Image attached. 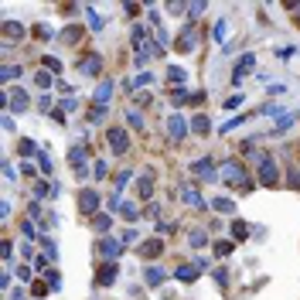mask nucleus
<instances>
[{
	"label": "nucleus",
	"mask_w": 300,
	"mask_h": 300,
	"mask_svg": "<svg viewBox=\"0 0 300 300\" xmlns=\"http://www.w3.org/2000/svg\"><path fill=\"white\" fill-rule=\"evenodd\" d=\"M222 178L236 188V191H252V181H249V174L242 170L239 160H225V164H222Z\"/></svg>",
	"instance_id": "f257e3e1"
},
{
	"label": "nucleus",
	"mask_w": 300,
	"mask_h": 300,
	"mask_svg": "<svg viewBox=\"0 0 300 300\" xmlns=\"http://www.w3.org/2000/svg\"><path fill=\"white\" fill-rule=\"evenodd\" d=\"M256 164H260V184H262V188H273L276 181H280L273 157H266V154H256Z\"/></svg>",
	"instance_id": "f03ea898"
},
{
	"label": "nucleus",
	"mask_w": 300,
	"mask_h": 300,
	"mask_svg": "<svg viewBox=\"0 0 300 300\" xmlns=\"http://www.w3.org/2000/svg\"><path fill=\"white\" fill-rule=\"evenodd\" d=\"M99 208V191L96 188H82L78 191V215H96Z\"/></svg>",
	"instance_id": "7ed1b4c3"
},
{
	"label": "nucleus",
	"mask_w": 300,
	"mask_h": 300,
	"mask_svg": "<svg viewBox=\"0 0 300 300\" xmlns=\"http://www.w3.org/2000/svg\"><path fill=\"white\" fill-rule=\"evenodd\" d=\"M106 140H110L112 154H126V150H130V133L123 130V126H112V130L106 133Z\"/></svg>",
	"instance_id": "20e7f679"
},
{
	"label": "nucleus",
	"mask_w": 300,
	"mask_h": 300,
	"mask_svg": "<svg viewBox=\"0 0 300 300\" xmlns=\"http://www.w3.org/2000/svg\"><path fill=\"white\" fill-rule=\"evenodd\" d=\"M116 273H120L116 262H102V266L96 270V286H112V283H116Z\"/></svg>",
	"instance_id": "39448f33"
},
{
	"label": "nucleus",
	"mask_w": 300,
	"mask_h": 300,
	"mask_svg": "<svg viewBox=\"0 0 300 300\" xmlns=\"http://www.w3.org/2000/svg\"><path fill=\"white\" fill-rule=\"evenodd\" d=\"M191 174H198V178H205V181H215L222 170H215V164H212L208 157H202V160H191Z\"/></svg>",
	"instance_id": "423d86ee"
},
{
	"label": "nucleus",
	"mask_w": 300,
	"mask_h": 300,
	"mask_svg": "<svg viewBox=\"0 0 300 300\" xmlns=\"http://www.w3.org/2000/svg\"><path fill=\"white\" fill-rule=\"evenodd\" d=\"M252 65H256V55H252V52H246V55L239 58V62H236V72H232V82L239 86V82H242L246 75L252 72Z\"/></svg>",
	"instance_id": "0eeeda50"
},
{
	"label": "nucleus",
	"mask_w": 300,
	"mask_h": 300,
	"mask_svg": "<svg viewBox=\"0 0 300 300\" xmlns=\"http://www.w3.org/2000/svg\"><path fill=\"white\" fill-rule=\"evenodd\" d=\"M99 68H102V55H99V52H86V58L78 62V72L82 75H99Z\"/></svg>",
	"instance_id": "6e6552de"
},
{
	"label": "nucleus",
	"mask_w": 300,
	"mask_h": 300,
	"mask_svg": "<svg viewBox=\"0 0 300 300\" xmlns=\"http://www.w3.org/2000/svg\"><path fill=\"white\" fill-rule=\"evenodd\" d=\"M28 106H31V99H28L24 89H10V92H7V110L10 112H24Z\"/></svg>",
	"instance_id": "1a4fd4ad"
},
{
	"label": "nucleus",
	"mask_w": 300,
	"mask_h": 300,
	"mask_svg": "<svg viewBox=\"0 0 300 300\" xmlns=\"http://www.w3.org/2000/svg\"><path fill=\"white\" fill-rule=\"evenodd\" d=\"M188 130H191V123H188L184 116H178V112H174V116L168 120V133L174 136V140H184V136H188Z\"/></svg>",
	"instance_id": "9d476101"
},
{
	"label": "nucleus",
	"mask_w": 300,
	"mask_h": 300,
	"mask_svg": "<svg viewBox=\"0 0 300 300\" xmlns=\"http://www.w3.org/2000/svg\"><path fill=\"white\" fill-rule=\"evenodd\" d=\"M191 48H194V24L188 20L184 31H181V38H178V52H181V55H188Z\"/></svg>",
	"instance_id": "9b49d317"
},
{
	"label": "nucleus",
	"mask_w": 300,
	"mask_h": 300,
	"mask_svg": "<svg viewBox=\"0 0 300 300\" xmlns=\"http://www.w3.org/2000/svg\"><path fill=\"white\" fill-rule=\"evenodd\" d=\"M68 160H72L75 174H78V178H86V147H82V144L68 150Z\"/></svg>",
	"instance_id": "f8f14e48"
},
{
	"label": "nucleus",
	"mask_w": 300,
	"mask_h": 300,
	"mask_svg": "<svg viewBox=\"0 0 300 300\" xmlns=\"http://www.w3.org/2000/svg\"><path fill=\"white\" fill-rule=\"evenodd\" d=\"M136 252H140V256H144V260H157V256H160V252H164V242H160V239H147V242L140 246V249H136Z\"/></svg>",
	"instance_id": "ddd939ff"
},
{
	"label": "nucleus",
	"mask_w": 300,
	"mask_h": 300,
	"mask_svg": "<svg viewBox=\"0 0 300 300\" xmlns=\"http://www.w3.org/2000/svg\"><path fill=\"white\" fill-rule=\"evenodd\" d=\"M99 252L106 256V262H112L120 252H123V242H116V239H102V242H99Z\"/></svg>",
	"instance_id": "4468645a"
},
{
	"label": "nucleus",
	"mask_w": 300,
	"mask_h": 300,
	"mask_svg": "<svg viewBox=\"0 0 300 300\" xmlns=\"http://www.w3.org/2000/svg\"><path fill=\"white\" fill-rule=\"evenodd\" d=\"M110 96H112V82H110V78H102V82L96 86L92 102H96V106H106V102H110Z\"/></svg>",
	"instance_id": "2eb2a0df"
},
{
	"label": "nucleus",
	"mask_w": 300,
	"mask_h": 300,
	"mask_svg": "<svg viewBox=\"0 0 300 300\" xmlns=\"http://www.w3.org/2000/svg\"><path fill=\"white\" fill-rule=\"evenodd\" d=\"M198 270H202L198 262H188V266H178V270H174V276L181 283H191V280H198Z\"/></svg>",
	"instance_id": "dca6fc26"
},
{
	"label": "nucleus",
	"mask_w": 300,
	"mask_h": 300,
	"mask_svg": "<svg viewBox=\"0 0 300 300\" xmlns=\"http://www.w3.org/2000/svg\"><path fill=\"white\" fill-rule=\"evenodd\" d=\"M181 198H184V202H188L191 208H194V212H205V202H202L198 188H184V191H181Z\"/></svg>",
	"instance_id": "f3484780"
},
{
	"label": "nucleus",
	"mask_w": 300,
	"mask_h": 300,
	"mask_svg": "<svg viewBox=\"0 0 300 300\" xmlns=\"http://www.w3.org/2000/svg\"><path fill=\"white\" fill-rule=\"evenodd\" d=\"M208 130H212V120H208L205 112H198V116L191 120V133H198V136H208Z\"/></svg>",
	"instance_id": "a211bd4d"
},
{
	"label": "nucleus",
	"mask_w": 300,
	"mask_h": 300,
	"mask_svg": "<svg viewBox=\"0 0 300 300\" xmlns=\"http://www.w3.org/2000/svg\"><path fill=\"white\" fill-rule=\"evenodd\" d=\"M4 38H7V41L24 38V24H20V20H7V24H4Z\"/></svg>",
	"instance_id": "6ab92c4d"
},
{
	"label": "nucleus",
	"mask_w": 300,
	"mask_h": 300,
	"mask_svg": "<svg viewBox=\"0 0 300 300\" xmlns=\"http://www.w3.org/2000/svg\"><path fill=\"white\" fill-rule=\"evenodd\" d=\"M144 276H147V286H160V283L168 280V273H164L160 266H147V273H144Z\"/></svg>",
	"instance_id": "aec40b11"
},
{
	"label": "nucleus",
	"mask_w": 300,
	"mask_h": 300,
	"mask_svg": "<svg viewBox=\"0 0 300 300\" xmlns=\"http://www.w3.org/2000/svg\"><path fill=\"white\" fill-rule=\"evenodd\" d=\"M86 18H89V28H92V31H102V28H106V20L99 18V10H96L92 4H86Z\"/></svg>",
	"instance_id": "412c9836"
},
{
	"label": "nucleus",
	"mask_w": 300,
	"mask_h": 300,
	"mask_svg": "<svg viewBox=\"0 0 300 300\" xmlns=\"http://www.w3.org/2000/svg\"><path fill=\"white\" fill-rule=\"evenodd\" d=\"M136 194H140V198H154V178H150V174H144V178H140Z\"/></svg>",
	"instance_id": "4be33fe9"
},
{
	"label": "nucleus",
	"mask_w": 300,
	"mask_h": 300,
	"mask_svg": "<svg viewBox=\"0 0 300 300\" xmlns=\"http://www.w3.org/2000/svg\"><path fill=\"white\" fill-rule=\"evenodd\" d=\"M212 208H215V212H225V215H232V212H236V202H232V198H215Z\"/></svg>",
	"instance_id": "5701e85b"
},
{
	"label": "nucleus",
	"mask_w": 300,
	"mask_h": 300,
	"mask_svg": "<svg viewBox=\"0 0 300 300\" xmlns=\"http://www.w3.org/2000/svg\"><path fill=\"white\" fill-rule=\"evenodd\" d=\"M168 78L174 82V86H184V82H188V72H184V68H178V65H170V68H168Z\"/></svg>",
	"instance_id": "b1692460"
},
{
	"label": "nucleus",
	"mask_w": 300,
	"mask_h": 300,
	"mask_svg": "<svg viewBox=\"0 0 300 300\" xmlns=\"http://www.w3.org/2000/svg\"><path fill=\"white\" fill-rule=\"evenodd\" d=\"M188 246H191V249H202V246H208V236H205V232H198V228H194V232L188 236Z\"/></svg>",
	"instance_id": "393cba45"
},
{
	"label": "nucleus",
	"mask_w": 300,
	"mask_h": 300,
	"mask_svg": "<svg viewBox=\"0 0 300 300\" xmlns=\"http://www.w3.org/2000/svg\"><path fill=\"white\" fill-rule=\"evenodd\" d=\"M92 228H96V232H110V228H112V218H110V215H96V218H92Z\"/></svg>",
	"instance_id": "a878e982"
},
{
	"label": "nucleus",
	"mask_w": 300,
	"mask_h": 300,
	"mask_svg": "<svg viewBox=\"0 0 300 300\" xmlns=\"http://www.w3.org/2000/svg\"><path fill=\"white\" fill-rule=\"evenodd\" d=\"M78 38H82V28H78V24H72V28H68V31L62 34V41H65V44H75Z\"/></svg>",
	"instance_id": "bb28decb"
},
{
	"label": "nucleus",
	"mask_w": 300,
	"mask_h": 300,
	"mask_svg": "<svg viewBox=\"0 0 300 300\" xmlns=\"http://www.w3.org/2000/svg\"><path fill=\"white\" fill-rule=\"evenodd\" d=\"M150 82H154V75H150V72H140L136 78H130V89H140V86H150Z\"/></svg>",
	"instance_id": "cd10ccee"
},
{
	"label": "nucleus",
	"mask_w": 300,
	"mask_h": 300,
	"mask_svg": "<svg viewBox=\"0 0 300 300\" xmlns=\"http://www.w3.org/2000/svg\"><path fill=\"white\" fill-rule=\"evenodd\" d=\"M212 38H215V41H225V38H228V20H218L215 31H212Z\"/></svg>",
	"instance_id": "c85d7f7f"
},
{
	"label": "nucleus",
	"mask_w": 300,
	"mask_h": 300,
	"mask_svg": "<svg viewBox=\"0 0 300 300\" xmlns=\"http://www.w3.org/2000/svg\"><path fill=\"white\" fill-rule=\"evenodd\" d=\"M18 75H20L18 65H4V68H0V78H4V82H10V78H18Z\"/></svg>",
	"instance_id": "c756f323"
},
{
	"label": "nucleus",
	"mask_w": 300,
	"mask_h": 300,
	"mask_svg": "<svg viewBox=\"0 0 300 300\" xmlns=\"http://www.w3.org/2000/svg\"><path fill=\"white\" fill-rule=\"evenodd\" d=\"M120 212H123V218H126V222H136V218H140L136 205H120Z\"/></svg>",
	"instance_id": "7c9ffc66"
},
{
	"label": "nucleus",
	"mask_w": 300,
	"mask_h": 300,
	"mask_svg": "<svg viewBox=\"0 0 300 300\" xmlns=\"http://www.w3.org/2000/svg\"><path fill=\"white\" fill-rule=\"evenodd\" d=\"M232 236L246 242V236H249V225H246V222H232Z\"/></svg>",
	"instance_id": "2f4dec72"
},
{
	"label": "nucleus",
	"mask_w": 300,
	"mask_h": 300,
	"mask_svg": "<svg viewBox=\"0 0 300 300\" xmlns=\"http://www.w3.org/2000/svg\"><path fill=\"white\" fill-rule=\"evenodd\" d=\"M126 120H130V126H133V130H144V120H140V112L126 110Z\"/></svg>",
	"instance_id": "473e14b6"
},
{
	"label": "nucleus",
	"mask_w": 300,
	"mask_h": 300,
	"mask_svg": "<svg viewBox=\"0 0 300 300\" xmlns=\"http://www.w3.org/2000/svg\"><path fill=\"white\" fill-rule=\"evenodd\" d=\"M236 249V242H215V256H228Z\"/></svg>",
	"instance_id": "72a5a7b5"
},
{
	"label": "nucleus",
	"mask_w": 300,
	"mask_h": 300,
	"mask_svg": "<svg viewBox=\"0 0 300 300\" xmlns=\"http://www.w3.org/2000/svg\"><path fill=\"white\" fill-rule=\"evenodd\" d=\"M44 72H62V62H58V58H44Z\"/></svg>",
	"instance_id": "f704fd0d"
},
{
	"label": "nucleus",
	"mask_w": 300,
	"mask_h": 300,
	"mask_svg": "<svg viewBox=\"0 0 300 300\" xmlns=\"http://www.w3.org/2000/svg\"><path fill=\"white\" fill-rule=\"evenodd\" d=\"M34 82L41 86V89H48V86H52V72H38V75H34Z\"/></svg>",
	"instance_id": "c9c22d12"
},
{
	"label": "nucleus",
	"mask_w": 300,
	"mask_h": 300,
	"mask_svg": "<svg viewBox=\"0 0 300 300\" xmlns=\"http://www.w3.org/2000/svg\"><path fill=\"white\" fill-rule=\"evenodd\" d=\"M92 174H96V178H99V181H102V178H106V174H110V168H106V160H96Z\"/></svg>",
	"instance_id": "e433bc0d"
},
{
	"label": "nucleus",
	"mask_w": 300,
	"mask_h": 300,
	"mask_svg": "<svg viewBox=\"0 0 300 300\" xmlns=\"http://www.w3.org/2000/svg\"><path fill=\"white\" fill-rule=\"evenodd\" d=\"M239 106H242V96H232V99H225V106H222V110L232 112V110H239Z\"/></svg>",
	"instance_id": "4c0bfd02"
},
{
	"label": "nucleus",
	"mask_w": 300,
	"mask_h": 300,
	"mask_svg": "<svg viewBox=\"0 0 300 300\" xmlns=\"http://www.w3.org/2000/svg\"><path fill=\"white\" fill-rule=\"evenodd\" d=\"M38 160H41V170H44V174H52V157H48V154H44V150H41V154H38Z\"/></svg>",
	"instance_id": "58836bf2"
},
{
	"label": "nucleus",
	"mask_w": 300,
	"mask_h": 300,
	"mask_svg": "<svg viewBox=\"0 0 300 300\" xmlns=\"http://www.w3.org/2000/svg\"><path fill=\"white\" fill-rule=\"evenodd\" d=\"M41 242H44V252H48V260H55V256H58V246L52 242V239H41Z\"/></svg>",
	"instance_id": "ea45409f"
},
{
	"label": "nucleus",
	"mask_w": 300,
	"mask_h": 300,
	"mask_svg": "<svg viewBox=\"0 0 300 300\" xmlns=\"http://www.w3.org/2000/svg\"><path fill=\"white\" fill-rule=\"evenodd\" d=\"M102 116H106V106H92V112H89V120H92V123H99Z\"/></svg>",
	"instance_id": "a19ab883"
},
{
	"label": "nucleus",
	"mask_w": 300,
	"mask_h": 300,
	"mask_svg": "<svg viewBox=\"0 0 300 300\" xmlns=\"http://www.w3.org/2000/svg\"><path fill=\"white\" fill-rule=\"evenodd\" d=\"M294 120H297V116H280V120H276V133H280V130H286V126H290Z\"/></svg>",
	"instance_id": "79ce46f5"
},
{
	"label": "nucleus",
	"mask_w": 300,
	"mask_h": 300,
	"mask_svg": "<svg viewBox=\"0 0 300 300\" xmlns=\"http://www.w3.org/2000/svg\"><path fill=\"white\" fill-rule=\"evenodd\" d=\"M236 126H242V116H236V120H228L222 126V133H228V130H236Z\"/></svg>",
	"instance_id": "37998d69"
},
{
	"label": "nucleus",
	"mask_w": 300,
	"mask_h": 300,
	"mask_svg": "<svg viewBox=\"0 0 300 300\" xmlns=\"http://www.w3.org/2000/svg\"><path fill=\"white\" fill-rule=\"evenodd\" d=\"M34 144H31V140H20V154H24V157H28V154H34Z\"/></svg>",
	"instance_id": "c03bdc74"
},
{
	"label": "nucleus",
	"mask_w": 300,
	"mask_h": 300,
	"mask_svg": "<svg viewBox=\"0 0 300 300\" xmlns=\"http://www.w3.org/2000/svg\"><path fill=\"white\" fill-rule=\"evenodd\" d=\"M34 34H38V38H52V28H48V24H38Z\"/></svg>",
	"instance_id": "a18cd8bd"
},
{
	"label": "nucleus",
	"mask_w": 300,
	"mask_h": 300,
	"mask_svg": "<svg viewBox=\"0 0 300 300\" xmlns=\"http://www.w3.org/2000/svg\"><path fill=\"white\" fill-rule=\"evenodd\" d=\"M78 110V102H75V99H65V102H62V112H75Z\"/></svg>",
	"instance_id": "49530a36"
},
{
	"label": "nucleus",
	"mask_w": 300,
	"mask_h": 300,
	"mask_svg": "<svg viewBox=\"0 0 300 300\" xmlns=\"http://www.w3.org/2000/svg\"><path fill=\"white\" fill-rule=\"evenodd\" d=\"M133 242H140L136 232H133V228H130V232H123V246H133Z\"/></svg>",
	"instance_id": "de8ad7c7"
},
{
	"label": "nucleus",
	"mask_w": 300,
	"mask_h": 300,
	"mask_svg": "<svg viewBox=\"0 0 300 300\" xmlns=\"http://www.w3.org/2000/svg\"><path fill=\"white\" fill-rule=\"evenodd\" d=\"M286 181H290V184H294V188H300V170L294 168V170H290V174H286Z\"/></svg>",
	"instance_id": "09e8293b"
},
{
	"label": "nucleus",
	"mask_w": 300,
	"mask_h": 300,
	"mask_svg": "<svg viewBox=\"0 0 300 300\" xmlns=\"http://www.w3.org/2000/svg\"><path fill=\"white\" fill-rule=\"evenodd\" d=\"M18 276H20V280H24V283L31 280V270H28V266H24V262H20V266H18Z\"/></svg>",
	"instance_id": "8fccbe9b"
},
{
	"label": "nucleus",
	"mask_w": 300,
	"mask_h": 300,
	"mask_svg": "<svg viewBox=\"0 0 300 300\" xmlns=\"http://www.w3.org/2000/svg\"><path fill=\"white\" fill-rule=\"evenodd\" d=\"M44 276H48V283H52V286H55V290H58V283H62V280H58V273H55V270H48Z\"/></svg>",
	"instance_id": "3c124183"
},
{
	"label": "nucleus",
	"mask_w": 300,
	"mask_h": 300,
	"mask_svg": "<svg viewBox=\"0 0 300 300\" xmlns=\"http://www.w3.org/2000/svg\"><path fill=\"white\" fill-rule=\"evenodd\" d=\"M48 294V283H34V297H44Z\"/></svg>",
	"instance_id": "603ef678"
},
{
	"label": "nucleus",
	"mask_w": 300,
	"mask_h": 300,
	"mask_svg": "<svg viewBox=\"0 0 300 300\" xmlns=\"http://www.w3.org/2000/svg\"><path fill=\"white\" fill-rule=\"evenodd\" d=\"M136 102L140 106H150V92H136Z\"/></svg>",
	"instance_id": "864d4df0"
},
{
	"label": "nucleus",
	"mask_w": 300,
	"mask_h": 300,
	"mask_svg": "<svg viewBox=\"0 0 300 300\" xmlns=\"http://www.w3.org/2000/svg\"><path fill=\"white\" fill-rule=\"evenodd\" d=\"M215 280H218V283L225 286V283H228V273H225V270H215Z\"/></svg>",
	"instance_id": "5fc2aeb1"
},
{
	"label": "nucleus",
	"mask_w": 300,
	"mask_h": 300,
	"mask_svg": "<svg viewBox=\"0 0 300 300\" xmlns=\"http://www.w3.org/2000/svg\"><path fill=\"white\" fill-rule=\"evenodd\" d=\"M297 14H300V4H297Z\"/></svg>",
	"instance_id": "6e6d98bb"
}]
</instances>
